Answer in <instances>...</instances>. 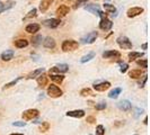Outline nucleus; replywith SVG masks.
Listing matches in <instances>:
<instances>
[{"label": "nucleus", "mask_w": 150, "mask_h": 135, "mask_svg": "<svg viewBox=\"0 0 150 135\" xmlns=\"http://www.w3.org/2000/svg\"><path fill=\"white\" fill-rule=\"evenodd\" d=\"M78 46H79L78 42H76L74 39H67L61 45L62 51H64V52H72V51L78 49Z\"/></svg>", "instance_id": "f257e3e1"}, {"label": "nucleus", "mask_w": 150, "mask_h": 135, "mask_svg": "<svg viewBox=\"0 0 150 135\" xmlns=\"http://www.w3.org/2000/svg\"><path fill=\"white\" fill-rule=\"evenodd\" d=\"M15 5H16V2L13 1V0H8L5 4H0V14L4 13V11H6V10H8V9H10V8H13Z\"/></svg>", "instance_id": "ddd939ff"}, {"label": "nucleus", "mask_w": 150, "mask_h": 135, "mask_svg": "<svg viewBox=\"0 0 150 135\" xmlns=\"http://www.w3.org/2000/svg\"><path fill=\"white\" fill-rule=\"evenodd\" d=\"M142 55H143V53H140V52H130L128 56H129V60L132 62V61L135 60V59L141 58Z\"/></svg>", "instance_id": "a878e982"}, {"label": "nucleus", "mask_w": 150, "mask_h": 135, "mask_svg": "<svg viewBox=\"0 0 150 135\" xmlns=\"http://www.w3.org/2000/svg\"><path fill=\"white\" fill-rule=\"evenodd\" d=\"M117 107L123 112H130L131 108H132V105H131V103L129 100H122L117 104Z\"/></svg>", "instance_id": "9d476101"}, {"label": "nucleus", "mask_w": 150, "mask_h": 135, "mask_svg": "<svg viewBox=\"0 0 150 135\" xmlns=\"http://www.w3.org/2000/svg\"><path fill=\"white\" fill-rule=\"evenodd\" d=\"M113 27V22L110 20V19H107V18H103L100 22H99V28L102 30H110L111 28Z\"/></svg>", "instance_id": "1a4fd4ad"}, {"label": "nucleus", "mask_w": 150, "mask_h": 135, "mask_svg": "<svg viewBox=\"0 0 150 135\" xmlns=\"http://www.w3.org/2000/svg\"><path fill=\"white\" fill-rule=\"evenodd\" d=\"M120 52L117 51H105L103 53V58L104 59H113V58H120Z\"/></svg>", "instance_id": "f3484780"}, {"label": "nucleus", "mask_w": 150, "mask_h": 135, "mask_svg": "<svg viewBox=\"0 0 150 135\" xmlns=\"http://www.w3.org/2000/svg\"><path fill=\"white\" fill-rule=\"evenodd\" d=\"M49 128H50V124H49L47 122H43V123L41 124V126H40V131H41V132H46Z\"/></svg>", "instance_id": "72a5a7b5"}, {"label": "nucleus", "mask_w": 150, "mask_h": 135, "mask_svg": "<svg viewBox=\"0 0 150 135\" xmlns=\"http://www.w3.org/2000/svg\"><path fill=\"white\" fill-rule=\"evenodd\" d=\"M121 91H122L121 88H115V89L111 90L110 94H108V97L111 98V99H116V98L119 97V95L121 94Z\"/></svg>", "instance_id": "5701e85b"}, {"label": "nucleus", "mask_w": 150, "mask_h": 135, "mask_svg": "<svg viewBox=\"0 0 150 135\" xmlns=\"http://www.w3.org/2000/svg\"><path fill=\"white\" fill-rule=\"evenodd\" d=\"M147 46H148V44H147V43H144V44L142 45V49L143 50H147Z\"/></svg>", "instance_id": "37998d69"}, {"label": "nucleus", "mask_w": 150, "mask_h": 135, "mask_svg": "<svg viewBox=\"0 0 150 135\" xmlns=\"http://www.w3.org/2000/svg\"><path fill=\"white\" fill-rule=\"evenodd\" d=\"M44 72V69L43 68H40V69H36V70H34L33 72H30V75H27V79H34V78H36V77H38L40 75H42Z\"/></svg>", "instance_id": "4be33fe9"}, {"label": "nucleus", "mask_w": 150, "mask_h": 135, "mask_svg": "<svg viewBox=\"0 0 150 135\" xmlns=\"http://www.w3.org/2000/svg\"><path fill=\"white\" fill-rule=\"evenodd\" d=\"M141 112H142V110H140V109H137V115H135V116H138V115H140Z\"/></svg>", "instance_id": "79ce46f5"}, {"label": "nucleus", "mask_w": 150, "mask_h": 135, "mask_svg": "<svg viewBox=\"0 0 150 135\" xmlns=\"http://www.w3.org/2000/svg\"><path fill=\"white\" fill-rule=\"evenodd\" d=\"M13 125L14 126H18V127H24V126H26V123L25 122H14Z\"/></svg>", "instance_id": "ea45409f"}, {"label": "nucleus", "mask_w": 150, "mask_h": 135, "mask_svg": "<svg viewBox=\"0 0 150 135\" xmlns=\"http://www.w3.org/2000/svg\"><path fill=\"white\" fill-rule=\"evenodd\" d=\"M116 42H117L119 46H120L121 49H123V50H130V49H132V43H131V41L127 36H120V37H117Z\"/></svg>", "instance_id": "7ed1b4c3"}, {"label": "nucleus", "mask_w": 150, "mask_h": 135, "mask_svg": "<svg viewBox=\"0 0 150 135\" xmlns=\"http://www.w3.org/2000/svg\"><path fill=\"white\" fill-rule=\"evenodd\" d=\"M53 2V0H42L41 1V4H40V10L42 11V13H45L49 7L51 6V4Z\"/></svg>", "instance_id": "aec40b11"}, {"label": "nucleus", "mask_w": 150, "mask_h": 135, "mask_svg": "<svg viewBox=\"0 0 150 135\" xmlns=\"http://www.w3.org/2000/svg\"><path fill=\"white\" fill-rule=\"evenodd\" d=\"M15 55V52L13 50H6L1 54V60L2 61H10Z\"/></svg>", "instance_id": "2eb2a0df"}, {"label": "nucleus", "mask_w": 150, "mask_h": 135, "mask_svg": "<svg viewBox=\"0 0 150 135\" xmlns=\"http://www.w3.org/2000/svg\"><path fill=\"white\" fill-rule=\"evenodd\" d=\"M87 122L90 123V124H93V123H95V122H96V118H95L94 116H89V117H87Z\"/></svg>", "instance_id": "a19ab883"}, {"label": "nucleus", "mask_w": 150, "mask_h": 135, "mask_svg": "<svg viewBox=\"0 0 150 135\" xmlns=\"http://www.w3.org/2000/svg\"><path fill=\"white\" fill-rule=\"evenodd\" d=\"M103 7H104V9H105V11L107 14H114V13L116 11L115 7H114L113 5H110V4H104Z\"/></svg>", "instance_id": "cd10ccee"}, {"label": "nucleus", "mask_w": 150, "mask_h": 135, "mask_svg": "<svg viewBox=\"0 0 150 135\" xmlns=\"http://www.w3.org/2000/svg\"><path fill=\"white\" fill-rule=\"evenodd\" d=\"M94 56H95V53L90 52V53H88L87 55H83V58L80 59V62H81V63H86V62L90 61L91 59H94Z\"/></svg>", "instance_id": "c756f323"}, {"label": "nucleus", "mask_w": 150, "mask_h": 135, "mask_svg": "<svg viewBox=\"0 0 150 135\" xmlns=\"http://www.w3.org/2000/svg\"><path fill=\"white\" fill-rule=\"evenodd\" d=\"M87 1H88V0H77V1H76V5H75V9H77L78 7H80V6L85 5Z\"/></svg>", "instance_id": "4c0bfd02"}, {"label": "nucleus", "mask_w": 150, "mask_h": 135, "mask_svg": "<svg viewBox=\"0 0 150 135\" xmlns=\"http://www.w3.org/2000/svg\"><path fill=\"white\" fill-rule=\"evenodd\" d=\"M142 73L143 72L141 70H132V71H130L129 77L132 78V79H138V78H140V77L142 75Z\"/></svg>", "instance_id": "393cba45"}, {"label": "nucleus", "mask_w": 150, "mask_h": 135, "mask_svg": "<svg viewBox=\"0 0 150 135\" xmlns=\"http://www.w3.org/2000/svg\"><path fill=\"white\" fill-rule=\"evenodd\" d=\"M143 123H144V124H146V125H147V124H148V118H147V117H146V118H144V120H143Z\"/></svg>", "instance_id": "c03bdc74"}, {"label": "nucleus", "mask_w": 150, "mask_h": 135, "mask_svg": "<svg viewBox=\"0 0 150 135\" xmlns=\"http://www.w3.org/2000/svg\"><path fill=\"white\" fill-rule=\"evenodd\" d=\"M43 46L46 47V49H54L55 47V41L53 39L52 37H46L43 41Z\"/></svg>", "instance_id": "6ab92c4d"}, {"label": "nucleus", "mask_w": 150, "mask_h": 135, "mask_svg": "<svg viewBox=\"0 0 150 135\" xmlns=\"http://www.w3.org/2000/svg\"><path fill=\"white\" fill-rule=\"evenodd\" d=\"M69 11H70V8L66 6V5H61L60 7H58L57 9V11H55V14L59 16V17H64V16L69 14Z\"/></svg>", "instance_id": "9b49d317"}, {"label": "nucleus", "mask_w": 150, "mask_h": 135, "mask_svg": "<svg viewBox=\"0 0 150 135\" xmlns=\"http://www.w3.org/2000/svg\"><path fill=\"white\" fill-rule=\"evenodd\" d=\"M42 41H43V38H42V36L41 35H38V36H34L33 37V39H32V44H33V46H38L40 44H42Z\"/></svg>", "instance_id": "c85d7f7f"}, {"label": "nucleus", "mask_w": 150, "mask_h": 135, "mask_svg": "<svg viewBox=\"0 0 150 135\" xmlns=\"http://www.w3.org/2000/svg\"><path fill=\"white\" fill-rule=\"evenodd\" d=\"M105 108H106V103H104V101H102V103H99V104L96 105V109L97 110H103Z\"/></svg>", "instance_id": "58836bf2"}, {"label": "nucleus", "mask_w": 150, "mask_h": 135, "mask_svg": "<svg viewBox=\"0 0 150 135\" xmlns=\"http://www.w3.org/2000/svg\"><path fill=\"white\" fill-rule=\"evenodd\" d=\"M36 13H38V10H36L35 8H33L30 13H28L27 15L24 17V20H27V19H30V18H35V17H36V15H38Z\"/></svg>", "instance_id": "7c9ffc66"}, {"label": "nucleus", "mask_w": 150, "mask_h": 135, "mask_svg": "<svg viewBox=\"0 0 150 135\" xmlns=\"http://www.w3.org/2000/svg\"><path fill=\"white\" fill-rule=\"evenodd\" d=\"M69 70V65L68 64H58L55 67H53L50 69V75L52 73H66Z\"/></svg>", "instance_id": "423d86ee"}, {"label": "nucleus", "mask_w": 150, "mask_h": 135, "mask_svg": "<svg viewBox=\"0 0 150 135\" xmlns=\"http://www.w3.org/2000/svg\"><path fill=\"white\" fill-rule=\"evenodd\" d=\"M10 135H24V134H17V133H14V134H10Z\"/></svg>", "instance_id": "a18cd8bd"}, {"label": "nucleus", "mask_w": 150, "mask_h": 135, "mask_svg": "<svg viewBox=\"0 0 150 135\" xmlns=\"http://www.w3.org/2000/svg\"><path fill=\"white\" fill-rule=\"evenodd\" d=\"M96 134L97 135H105V129L103 125H98L96 127Z\"/></svg>", "instance_id": "f704fd0d"}, {"label": "nucleus", "mask_w": 150, "mask_h": 135, "mask_svg": "<svg viewBox=\"0 0 150 135\" xmlns=\"http://www.w3.org/2000/svg\"><path fill=\"white\" fill-rule=\"evenodd\" d=\"M15 46L18 47V49H23V47H26L28 45V41L27 39H17L15 41Z\"/></svg>", "instance_id": "b1692460"}, {"label": "nucleus", "mask_w": 150, "mask_h": 135, "mask_svg": "<svg viewBox=\"0 0 150 135\" xmlns=\"http://www.w3.org/2000/svg\"><path fill=\"white\" fill-rule=\"evenodd\" d=\"M38 109H27L22 114L23 116V120H34L35 117L38 116Z\"/></svg>", "instance_id": "20e7f679"}, {"label": "nucleus", "mask_w": 150, "mask_h": 135, "mask_svg": "<svg viewBox=\"0 0 150 135\" xmlns=\"http://www.w3.org/2000/svg\"><path fill=\"white\" fill-rule=\"evenodd\" d=\"M85 9L88 10L91 14H94V15H98L99 11H100V8L98 5H87V6H85Z\"/></svg>", "instance_id": "a211bd4d"}, {"label": "nucleus", "mask_w": 150, "mask_h": 135, "mask_svg": "<svg viewBox=\"0 0 150 135\" xmlns=\"http://www.w3.org/2000/svg\"><path fill=\"white\" fill-rule=\"evenodd\" d=\"M38 84L40 86V87H44V86H46V84H47V77H46V75L42 73V75H38Z\"/></svg>", "instance_id": "412c9836"}, {"label": "nucleus", "mask_w": 150, "mask_h": 135, "mask_svg": "<svg viewBox=\"0 0 150 135\" xmlns=\"http://www.w3.org/2000/svg\"><path fill=\"white\" fill-rule=\"evenodd\" d=\"M142 13H143L142 7H132L127 11V16H128L129 18H133V17L141 15Z\"/></svg>", "instance_id": "0eeeda50"}, {"label": "nucleus", "mask_w": 150, "mask_h": 135, "mask_svg": "<svg viewBox=\"0 0 150 135\" xmlns=\"http://www.w3.org/2000/svg\"><path fill=\"white\" fill-rule=\"evenodd\" d=\"M137 64H138V65H140V67H142L143 69H147V68H148V61L147 60H139V61H137Z\"/></svg>", "instance_id": "c9c22d12"}, {"label": "nucleus", "mask_w": 150, "mask_h": 135, "mask_svg": "<svg viewBox=\"0 0 150 135\" xmlns=\"http://www.w3.org/2000/svg\"><path fill=\"white\" fill-rule=\"evenodd\" d=\"M22 79V77H18L17 79H15V80H13L11 82H9V83H7V84H5V87H4V89H7V88H10V87H13V86H15L16 83L18 82L19 80Z\"/></svg>", "instance_id": "473e14b6"}, {"label": "nucleus", "mask_w": 150, "mask_h": 135, "mask_svg": "<svg viewBox=\"0 0 150 135\" xmlns=\"http://www.w3.org/2000/svg\"><path fill=\"white\" fill-rule=\"evenodd\" d=\"M47 95L50 96L51 98H59L62 96V90L58 87V86H55V84H51V86H49L47 87Z\"/></svg>", "instance_id": "f03ea898"}, {"label": "nucleus", "mask_w": 150, "mask_h": 135, "mask_svg": "<svg viewBox=\"0 0 150 135\" xmlns=\"http://www.w3.org/2000/svg\"><path fill=\"white\" fill-rule=\"evenodd\" d=\"M51 80H53L54 82H57V83H61L63 80H64V75H51Z\"/></svg>", "instance_id": "bb28decb"}, {"label": "nucleus", "mask_w": 150, "mask_h": 135, "mask_svg": "<svg viewBox=\"0 0 150 135\" xmlns=\"http://www.w3.org/2000/svg\"><path fill=\"white\" fill-rule=\"evenodd\" d=\"M40 25L38 24H35V22H33V24H30V25H27L26 26V28H25V30L27 32V33H30V34H35L36 32H38L40 30Z\"/></svg>", "instance_id": "dca6fc26"}, {"label": "nucleus", "mask_w": 150, "mask_h": 135, "mask_svg": "<svg viewBox=\"0 0 150 135\" xmlns=\"http://www.w3.org/2000/svg\"><path fill=\"white\" fill-rule=\"evenodd\" d=\"M110 87H111V83L108 82V81H103V82L97 83V84H94V89L96 90V91H105Z\"/></svg>", "instance_id": "f8f14e48"}, {"label": "nucleus", "mask_w": 150, "mask_h": 135, "mask_svg": "<svg viewBox=\"0 0 150 135\" xmlns=\"http://www.w3.org/2000/svg\"><path fill=\"white\" fill-rule=\"evenodd\" d=\"M80 95L83 96V97H88V96H95L94 95V92L89 89V88H85L80 91Z\"/></svg>", "instance_id": "2f4dec72"}, {"label": "nucleus", "mask_w": 150, "mask_h": 135, "mask_svg": "<svg viewBox=\"0 0 150 135\" xmlns=\"http://www.w3.org/2000/svg\"><path fill=\"white\" fill-rule=\"evenodd\" d=\"M69 117H75V118H81L85 116V112L83 109H77V110H71V112H68L66 114Z\"/></svg>", "instance_id": "4468645a"}, {"label": "nucleus", "mask_w": 150, "mask_h": 135, "mask_svg": "<svg viewBox=\"0 0 150 135\" xmlns=\"http://www.w3.org/2000/svg\"><path fill=\"white\" fill-rule=\"evenodd\" d=\"M135 135H138V134H135Z\"/></svg>", "instance_id": "49530a36"}, {"label": "nucleus", "mask_w": 150, "mask_h": 135, "mask_svg": "<svg viewBox=\"0 0 150 135\" xmlns=\"http://www.w3.org/2000/svg\"><path fill=\"white\" fill-rule=\"evenodd\" d=\"M60 19L58 18H51V19H46L43 22V25L49 27V28H57L60 25Z\"/></svg>", "instance_id": "6e6552de"}, {"label": "nucleus", "mask_w": 150, "mask_h": 135, "mask_svg": "<svg viewBox=\"0 0 150 135\" xmlns=\"http://www.w3.org/2000/svg\"><path fill=\"white\" fill-rule=\"evenodd\" d=\"M128 68H129V65L127 64V63H120V71L122 72V73H125L127 71H128Z\"/></svg>", "instance_id": "e433bc0d"}, {"label": "nucleus", "mask_w": 150, "mask_h": 135, "mask_svg": "<svg viewBox=\"0 0 150 135\" xmlns=\"http://www.w3.org/2000/svg\"><path fill=\"white\" fill-rule=\"evenodd\" d=\"M97 37H98L97 32H91V33H88L86 36H83L81 38V43H83V44H93L96 41Z\"/></svg>", "instance_id": "39448f33"}]
</instances>
